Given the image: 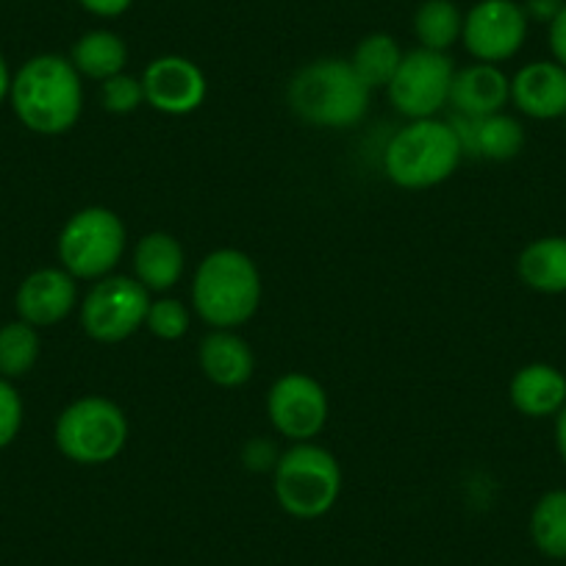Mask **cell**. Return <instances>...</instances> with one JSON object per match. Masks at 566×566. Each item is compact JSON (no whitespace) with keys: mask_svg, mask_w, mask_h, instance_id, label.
<instances>
[{"mask_svg":"<svg viewBox=\"0 0 566 566\" xmlns=\"http://www.w3.org/2000/svg\"><path fill=\"white\" fill-rule=\"evenodd\" d=\"M547 42L549 53H553V62H558L560 67H566V3L558 14H555L553 23L547 25Z\"/></svg>","mask_w":566,"mask_h":566,"instance_id":"obj_30","label":"cell"},{"mask_svg":"<svg viewBox=\"0 0 566 566\" xmlns=\"http://www.w3.org/2000/svg\"><path fill=\"white\" fill-rule=\"evenodd\" d=\"M511 406L531 419L555 417L566 406V375L553 364H525L509 386Z\"/></svg>","mask_w":566,"mask_h":566,"instance_id":"obj_17","label":"cell"},{"mask_svg":"<svg viewBox=\"0 0 566 566\" xmlns=\"http://www.w3.org/2000/svg\"><path fill=\"white\" fill-rule=\"evenodd\" d=\"M531 538L547 558H566V489L542 494L531 511Z\"/></svg>","mask_w":566,"mask_h":566,"instance_id":"obj_24","label":"cell"},{"mask_svg":"<svg viewBox=\"0 0 566 566\" xmlns=\"http://www.w3.org/2000/svg\"><path fill=\"white\" fill-rule=\"evenodd\" d=\"M189 323H192L189 308L184 306L181 301H170V297L150 303L148 319H145L150 334H154L156 339H165V342H176L181 339V336H187Z\"/></svg>","mask_w":566,"mask_h":566,"instance_id":"obj_26","label":"cell"},{"mask_svg":"<svg viewBox=\"0 0 566 566\" xmlns=\"http://www.w3.org/2000/svg\"><path fill=\"white\" fill-rule=\"evenodd\" d=\"M277 459H281V450L270 439H250L242 448V464L250 472H272L275 470Z\"/></svg>","mask_w":566,"mask_h":566,"instance_id":"obj_29","label":"cell"},{"mask_svg":"<svg viewBox=\"0 0 566 566\" xmlns=\"http://www.w3.org/2000/svg\"><path fill=\"white\" fill-rule=\"evenodd\" d=\"M53 439L64 459L75 464H108L128 442V417L106 397H81L59 413Z\"/></svg>","mask_w":566,"mask_h":566,"instance_id":"obj_6","label":"cell"},{"mask_svg":"<svg viewBox=\"0 0 566 566\" xmlns=\"http://www.w3.org/2000/svg\"><path fill=\"white\" fill-rule=\"evenodd\" d=\"M453 75L455 67L448 53L417 48V51L402 53L400 67L386 92H389L391 106L400 114L411 119H431L450 101Z\"/></svg>","mask_w":566,"mask_h":566,"instance_id":"obj_9","label":"cell"},{"mask_svg":"<svg viewBox=\"0 0 566 566\" xmlns=\"http://www.w3.org/2000/svg\"><path fill=\"white\" fill-rule=\"evenodd\" d=\"M555 450L566 467V406L555 413Z\"/></svg>","mask_w":566,"mask_h":566,"instance_id":"obj_33","label":"cell"},{"mask_svg":"<svg viewBox=\"0 0 566 566\" xmlns=\"http://www.w3.org/2000/svg\"><path fill=\"white\" fill-rule=\"evenodd\" d=\"M70 62L78 70L81 78L108 81L123 73L125 62H128V48L114 31H90L73 45Z\"/></svg>","mask_w":566,"mask_h":566,"instance_id":"obj_21","label":"cell"},{"mask_svg":"<svg viewBox=\"0 0 566 566\" xmlns=\"http://www.w3.org/2000/svg\"><path fill=\"white\" fill-rule=\"evenodd\" d=\"M464 148L453 123L413 119L397 130L384 150V172L402 189H431L459 170Z\"/></svg>","mask_w":566,"mask_h":566,"instance_id":"obj_4","label":"cell"},{"mask_svg":"<svg viewBox=\"0 0 566 566\" xmlns=\"http://www.w3.org/2000/svg\"><path fill=\"white\" fill-rule=\"evenodd\" d=\"M78 3L95 18H119L128 12L134 0H78Z\"/></svg>","mask_w":566,"mask_h":566,"instance_id":"obj_32","label":"cell"},{"mask_svg":"<svg viewBox=\"0 0 566 566\" xmlns=\"http://www.w3.org/2000/svg\"><path fill=\"white\" fill-rule=\"evenodd\" d=\"M12 70H9L7 59H3V53H0V103L7 101L9 92H12Z\"/></svg>","mask_w":566,"mask_h":566,"instance_id":"obj_34","label":"cell"},{"mask_svg":"<svg viewBox=\"0 0 566 566\" xmlns=\"http://www.w3.org/2000/svg\"><path fill=\"white\" fill-rule=\"evenodd\" d=\"M145 103L170 117H184L206 101V75L184 56H159L142 73Z\"/></svg>","mask_w":566,"mask_h":566,"instance_id":"obj_12","label":"cell"},{"mask_svg":"<svg viewBox=\"0 0 566 566\" xmlns=\"http://www.w3.org/2000/svg\"><path fill=\"white\" fill-rule=\"evenodd\" d=\"M402 62V51L395 36L389 34H367L353 51V70L369 90H386L395 78L397 67Z\"/></svg>","mask_w":566,"mask_h":566,"instance_id":"obj_23","label":"cell"},{"mask_svg":"<svg viewBox=\"0 0 566 566\" xmlns=\"http://www.w3.org/2000/svg\"><path fill=\"white\" fill-rule=\"evenodd\" d=\"M328 411L331 406L323 384L306 373L281 375L266 395L272 428L292 442H308L323 433Z\"/></svg>","mask_w":566,"mask_h":566,"instance_id":"obj_11","label":"cell"},{"mask_svg":"<svg viewBox=\"0 0 566 566\" xmlns=\"http://www.w3.org/2000/svg\"><path fill=\"white\" fill-rule=\"evenodd\" d=\"M123 220L103 206L75 211L59 233V259L75 281H101L123 261Z\"/></svg>","mask_w":566,"mask_h":566,"instance_id":"obj_7","label":"cell"},{"mask_svg":"<svg viewBox=\"0 0 566 566\" xmlns=\"http://www.w3.org/2000/svg\"><path fill=\"white\" fill-rule=\"evenodd\" d=\"M184 248L165 231L145 233L134 248L136 281L148 292L172 290L184 275Z\"/></svg>","mask_w":566,"mask_h":566,"instance_id":"obj_19","label":"cell"},{"mask_svg":"<svg viewBox=\"0 0 566 566\" xmlns=\"http://www.w3.org/2000/svg\"><path fill=\"white\" fill-rule=\"evenodd\" d=\"M42 342L34 325L14 319L0 325V378L18 380L34 369L40 361Z\"/></svg>","mask_w":566,"mask_h":566,"instance_id":"obj_25","label":"cell"},{"mask_svg":"<svg viewBox=\"0 0 566 566\" xmlns=\"http://www.w3.org/2000/svg\"><path fill=\"white\" fill-rule=\"evenodd\" d=\"M101 103L106 112L112 114H130L145 103V92H142V81L134 75H114V78L103 81L101 86Z\"/></svg>","mask_w":566,"mask_h":566,"instance_id":"obj_27","label":"cell"},{"mask_svg":"<svg viewBox=\"0 0 566 566\" xmlns=\"http://www.w3.org/2000/svg\"><path fill=\"white\" fill-rule=\"evenodd\" d=\"M525 9L516 0H478L464 14L461 40L478 62L500 64L514 59L527 40Z\"/></svg>","mask_w":566,"mask_h":566,"instance_id":"obj_10","label":"cell"},{"mask_svg":"<svg viewBox=\"0 0 566 566\" xmlns=\"http://www.w3.org/2000/svg\"><path fill=\"white\" fill-rule=\"evenodd\" d=\"M511 101L533 119L566 117V67L558 62H531L511 78Z\"/></svg>","mask_w":566,"mask_h":566,"instance_id":"obj_14","label":"cell"},{"mask_svg":"<svg viewBox=\"0 0 566 566\" xmlns=\"http://www.w3.org/2000/svg\"><path fill=\"white\" fill-rule=\"evenodd\" d=\"M192 303L211 328L231 331L244 325L261 303V272L255 261L233 248L209 253L195 272Z\"/></svg>","mask_w":566,"mask_h":566,"instance_id":"obj_3","label":"cell"},{"mask_svg":"<svg viewBox=\"0 0 566 566\" xmlns=\"http://www.w3.org/2000/svg\"><path fill=\"white\" fill-rule=\"evenodd\" d=\"M566 0H525L522 9H525L527 20H538V23H553L555 14L564 9Z\"/></svg>","mask_w":566,"mask_h":566,"instance_id":"obj_31","label":"cell"},{"mask_svg":"<svg viewBox=\"0 0 566 566\" xmlns=\"http://www.w3.org/2000/svg\"><path fill=\"white\" fill-rule=\"evenodd\" d=\"M200 369L211 384L222 386V389H237V386L248 384L253 378L255 356L250 350L248 342L233 331H211L198 350Z\"/></svg>","mask_w":566,"mask_h":566,"instance_id":"obj_18","label":"cell"},{"mask_svg":"<svg viewBox=\"0 0 566 566\" xmlns=\"http://www.w3.org/2000/svg\"><path fill=\"white\" fill-rule=\"evenodd\" d=\"M150 312V292L136 277L106 275L90 290L81 306V325L86 336L114 345L145 325Z\"/></svg>","mask_w":566,"mask_h":566,"instance_id":"obj_8","label":"cell"},{"mask_svg":"<svg viewBox=\"0 0 566 566\" xmlns=\"http://www.w3.org/2000/svg\"><path fill=\"white\" fill-rule=\"evenodd\" d=\"M455 134L461 139L464 154L481 156L489 161H511L525 148V128L516 117L500 112L489 117H459L453 123Z\"/></svg>","mask_w":566,"mask_h":566,"instance_id":"obj_16","label":"cell"},{"mask_svg":"<svg viewBox=\"0 0 566 566\" xmlns=\"http://www.w3.org/2000/svg\"><path fill=\"white\" fill-rule=\"evenodd\" d=\"M23 428V397L18 395L12 380L0 378V450L18 439Z\"/></svg>","mask_w":566,"mask_h":566,"instance_id":"obj_28","label":"cell"},{"mask_svg":"<svg viewBox=\"0 0 566 566\" xmlns=\"http://www.w3.org/2000/svg\"><path fill=\"white\" fill-rule=\"evenodd\" d=\"M75 303H78V286L64 266H42L31 272L20 283L18 297H14L20 319L34 328H51L62 323L64 317H70Z\"/></svg>","mask_w":566,"mask_h":566,"instance_id":"obj_13","label":"cell"},{"mask_svg":"<svg viewBox=\"0 0 566 566\" xmlns=\"http://www.w3.org/2000/svg\"><path fill=\"white\" fill-rule=\"evenodd\" d=\"M369 86L345 59H317L297 70L286 101L303 123L314 128H353L369 108Z\"/></svg>","mask_w":566,"mask_h":566,"instance_id":"obj_2","label":"cell"},{"mask_svg":"<svg viewBox=\"0 0 566 566\" xmlns=\"http://www.w3.org/2000/svg\"><path fill=\"white\" fill-rule=\"evenodd\" d=\"M9 101L25 128L59 136L67 134L84 112V84L70 59L40 53L14 73Z\"/></svg>","mask_w":566,"mask_h":566,"instance_id":"obj_1","label":"cell"},{"mask_svg":"<svg viewBox=\"0 0 566 566\" xmlns=\"http://www.w3.org/2000/svg\"><path fill=\"white\" fill-rule=\"evenodd\" d=\"M516 275L527 290L542 295L566 292V237H542L516 259Z\"/></svg>","mask_w":566,"mask_h":566,"instance_id":"obj_20","label":"cell"},{"mask_svg":"<svg viewBox=\"0 0 566 566\" xmlns=\"http://www.w3.org/2000/svg\"><path fill=\"white\" fill-rule=\"evenodd\" d=\"M464 31V14L453 0H424L413 14V34L419 48L444 53L461 40Z\"/></svg>","mask_w":566,"mask_h":566,"instance_id":"obj_22","label":"cell"},{"mask_svg":"<svg viewBox=\"0 0 566 566\" xmlns=\"http://www.w3.org/2000/svg\"><path fill=\"white\" fill-rule=\"evenodd\" d=\"M272 492L277 505L295 520H319L339 500V461L319 444L295 442L283 450L272 470Z\"/></svg>","mask_w":566,"mask_h":566,"instance_id":"obj_5","label":"cell"},{"mask_svg":"<svg viewBox=\"0 0 566 566\" xmlns=\"http://www.w3.org/2000/svg\"><path fill=\"white\" fill-rule=\"evenodd\" d=\"M511 101V78L497 64L478 62L464 70H455L453 86H450V103L459 117H489L500 114Z\"/></svg>","mask_w":566,"mask_h":566,"instance_id":"obj_15","label":"cell"}]
</instances>
